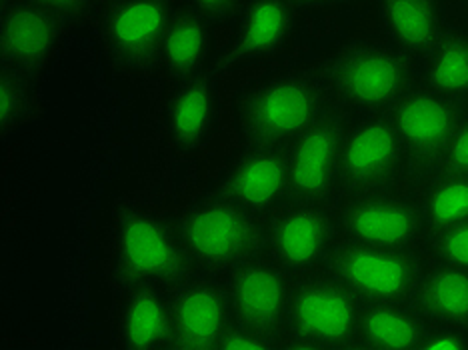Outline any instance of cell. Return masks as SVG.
Here are the masks:
<instances>
[{
    "instance_id": "cell-27",
    "label": "cell",
    "mask_w": 468,
    "mask_h": 350,
    "mask_svg": "<svg viewBox=\"0 0 468 350\" xmlns=\"http://www.w3.org/2000/svg\"><path fill=\"white\" fill-rule=\"evenodd\" d=\"M424 257L432 262L468 269V222L429 232Z\"/></svg>"
},
{
    "instance_id": "cell-9",
    "label": "cell",
    "mask_w": 468,
    "mask_h": 350,
    "mask_svg": "<svg viewBox=\"0 0 468 350\" xmlns=\"http://www.w3.org/2000/svg\"><path fill=\"white\" fill-rule=\"evenodd\" d=\"M424 267L422 250L370 247L348 239H338L326 262V270L360 302L410 301Z\"/></svg>"
},
{
    "instance_id": "cell-16",
    "label": "cell",
    "mask_w": 468,
    "mask_h": 350,
    "mask_svg": "<svg viewBox=\"0 0 468 350\" xmlns=\"http://www.w3.org/2000/svg\"><path fill=\"white\" fill-rule=\"evenodd\" d=\"M218 193L267 218L291 198L289 148L244 144L220 175Z\"/></svg>"
},
{
    "instance_id": "cell-4",
    "label": "cell",
    "mask_w": 468,
    "mask_h": 350,
    "mask_svg": "<svg viewBox=\"0 0 468 350\" xmlns=\"http://www.w3.org/2000/svg\"><path fill=\"white\" fill-rule=\"evenodd\" d=\"M180 239L195 270L225 277L264 250V217L212 186L180 210Z\"/></svg>"
},
{
    "instance_id": "cell-11",
    "label": "cell",
    "mask_w": 468,
    "mask_h": 350,
    "mask_svg": "<svg viewBox=\"0 0 468 350\" xmlns=\"http://www.w3.org/2000/svg\"><path fill=\"white\" fill-rule=\"evenodd\" d=\"M468 106L417 82L392 106L388 116L409 154L410 173H432L459 129Z\"/></svg>"
},
{
    "instance_id": "cell-25",
    "label": "cell",
    "mask_w": 468,
    "mask_h": 350,
    "mask_svg": "<svg viewBox=\"0 0 468 350\" xmlns=\"http://www.w3.org/2000/svg\"><path fill=\"white\" fill-rule=\"evenodd\" d=\"M427 230H441L468 222V175L432 171L414 188Z\"/></svg>"
},
{
    "instance_id": "cell-17",
    "label": "cell",
    "mask_w": 468,
    "mask_h": 350,
    "mask_svg": "<svg viewBox=\"0 0 468 350\" xmlns=\"http://www.w3.org/2000/svg\"><path fill=\"white\" fill-rule=\"evenodd\" d=\"M296 16L289 0H244L237 30L212 67L220 72L279 55L294 35Z\"/></svg>"
},
{
    "instance_id": "cell-18",
    "label": "cell",
    "mask_w": 468,
    "mask_h": 350,
    "mask_svg": "<svg viewBox=\"0 0 468 350\" xmlns=\"http://www.w3.org/2000/svg\"><path fill=\"white\" fill-rule=\"evenodd\" d=\"M220 122V82L215 67H205L195 77L175 84L168 94L165 126L170 144L178 153L205 146Z\"/></svg>"
},
{
    "instance_id": "cell-7",
    "label": "cell",
    "mask_w": 468,
    "mask_h": 350,
    "mask_svg": "<svg viewBox=\"0 0 468 350\" xmlns=\"http://www.w3.org/2000/svg\"><path fill=\"white\" fill-rule=\"evenodd\" d=\"M409 173V154L388 112L348 121L340 148L338 198L400 186Z\"/></svg>"
},
{
    "instance_id": "cell-19",
    "label": "cell",
    "mask_w": 468,
    "mask_h": 350,
    "mask_svg": "<svg viewBox=\"0 0 468 350\" xmlns=\"http://www.w3.org/2000/svg\"><path fill=\"white\" fill-rule=\"evenodd\" d=\"M114 334L126 350H170L173 309L170 289L138 282L114 292Z\"/></svg>"
},
{
    "instance_id": "cell-23",
    "label": "cell",
    "mask_w": 468,
    "mask_h": 350,
    "mask_svg": "<svg viewBox=\"0 0 468 350\" xmlns=\"http://www.w3.org/2000/svg\"><path fill=\"white\" fill-rule=\"evenodd\" d=\"M410 301L427 323L468 331V269L427 260Z\"/></svg>"
},
{
    "instance_id": "cell-12",
    "label": "cell",
    "mask_w": 468,
    "mask_h": 350,
    "mask_svg": "<svg viewBox=\"0 0 468 350\" xmlns=\"http://www.w3.org/2000/svg\"><path fill=\"white\" fill-rule=\"evenodd\" d=\"M69 28V20L37 0H3L0 67L38 84Z\"/></svg>"
},
{
    "instance_id": "cell-26",
    "label": "cell",
    "mask_w": 468,
    "mask_h": 350,
    "mask_svg": "<svg viewBox=\"0 0 468 350\" xmlns=\"http://www.w3.org/2000/svg\"><path fill=\"white\" fill-rule=\"evenodd\" d=\"M37 84L10 69L0 67V126L13 133L35 112Z\"/></svg>"
},
{
    "instance_id": "cell-35",
    "label": "cell",
    "mask_w": 468,
    "mask_h": 350,
    "mask_svg": "<svg viewBox=\"0 0 468 350\" xmlns=\"http://www.w3.org/2000/svg\"><path fill=\"white\" fill-rule=\"evenodd\" d=\"M456 3H461V5H464L468 8V0H456Z\"/></svg>"
},
{
    "instance_id": "cell-13",
    "label": "cell",
    "mask_w": 468,
    "mask_h": 350,
    "mask_svg": "<svg viewBox=\"0 0 468 350\" xmlns=\"http://www.w3.org/2000/svg\"><path fill=\"white\" fill-rule=\"evenodd\" d=\"M173 346L170 350H218L234 321L225 277L195 270L170 289Z\"/></svg>"
},
{
    "instance_id": "cell-31",
    "label": "cell",
    "mask_w": 468,
    "mask_h": 350,
    "mask_svg": "<svg viewBox=\"0 0 468 350\" xmlns=\"http://www.w3.org/2000/svg\"><path fill=\"white\" fill-rule=\"evenodd\" d=\"M37 3L55 10L57 15L69 20L70 27L94 20L102 8L97 0H37Z\"/></svg>"
},
{
    "instance_id": "cell-2",
    "label": "cell",
    "mask_w": 468,
    "mask_h": 350,
    "mask_svg": "<svg viewBox=\"0 0 468 350\" xmlns=\"http://www.w3.org/2000/svg\"><path fill=\"white\" fill-rule=\"evenodd\" d=\"M333 109L348 119L388 112L414 84L419 65L387 38H355L318 62Z\"/></svg>"
},
{
    "instance_id": "cell-8",
    "label": "cell",
    "mask_w": 468,
    "mask_h": 350,
    "mask_svg": "<svg viewBox=\"0 0 468 350\" xmlns=\"http://www.w3.org/2000/svg\"><path fill=\"white\" fill-rule=\"evenodd\" d=\"M335 212L340 239L370 247L424 252L429 230L414 190L392 186L343 196L336 200Z\"/></svg>"
},
{
    "instance_id": "cell-33",
    "label": "cell",
    "mask_w": 468,
    "mask_h": 350,
    "mask_svg": "<svg viewBox=\"0 0 468 350\" xmlns=\"http://www.w3.org/2000/svg\"><path fill=\"white\" fill-rule=\"evenodd\" d=\"M296 13H306V10H323V8H333L338 5L355 3V0H289Z\"/></svg>"
},
{
    "instance_id": "cell-10",
    "label": "cell",
    "mask_w": 468,
    "mask_h": 350,
    "mask_svg": "<svg viewBox=\"0 0 468 350\" xmlns=\"http://www.w3.org/2000/svg\"><path fill=\"white\" fill-rule=\"evenodd\" d=\"M338 239L331 205L289 198L264 218V252L294 277L326 269Z\"/></svg>"
},
{
    "instance_id": "cell-15",
    "label": "cell",
    "mask_w": 468,
    "mask_h": 350,
    "mask_svg": "<svg viewBox=\"0 0 468 350\" xmlns=\"http://www.w3.org/2000/svg\"><path fill=\"white\" fill-rule=\"evenodd\" d=\"M294 279L292 272L264 250L242 262L225 274L234 318L284 336Z\"/></svg>"
},
{
    "instance_id": "cell-24",
    "label": "cell",
    "mask_w": 468,
    "mask_h": 350,
    "mask_svg": "<svg viewBox=\"0 0 468 350\" xmlns=\"http://www.w3.org/2000/svg\"><path fill=\"white\" fill-rule=\"evenodd\" d=\"M419 82L468 106V28L449 25L419 62Z\"/></svg>"
},
{
    "instance_id": "cell-29",
    "label": "cell",
    "mask_w": 468,
    "mask_h": 350,
    "mask_svg": "<svg viewBox=\"0 0 468 350\" xmlns=\"http://www.w3.org/2000/svg\"><path fill=\"white\" fill-rule=\"evenodd\" d=\"M419 350H468V331L459 326L427 323Z\"/></svg>"
},
{
    "instance_id": "cell-34",
    "label": "cell",
    "mask_w": 468,
    "mask_h": 350,
    "mask_svg": "<svg viewBox=\"0 0 468 350\" xmlns=\"http://www.w3.org/2000/svg\"><path fill=\"white\" fill-rule=\"evenodd\" d=\"M97 3H99L101 6H106V5H111V3H116V0H97Z\"/></svg>"
},
{
    "instance_id": "cell-3",
    "label": "cell",
    "mask_w": 468,
    "mask_h": 350,
    "mask_svg": "<svg viewBox=\"0 0 468 350\" xmlns=\"http://www.w3.org/2000/svg\"><path fill=\"white\" fill-rule=\"evenodd\" d=\"M333 111L316 65L259 79L234 97V124L244 144L289 146Z\"/></svg>"
},
{
    "instance_id": "cell-22",
    "label": "cell",
    "mask_w": 468,
    "mask_h": 350,
    "mask_svg": "<svg viewBox=\"0 0 468 350\" xmlns=\"http://www.w3.org/2000/svg\"><path fill=\"white\" fill-rule=\"evenodd\" d=\"M427 321L412 301L360 302L358 346L367 350H419Z\"/></svg>"
},
{
    "instance_id": "cell-21",
    "label": "cell",
    "mask_w": 468,
    "mask_h": 350,
    "mask_svg": "<svg viewBox=\"0 0 468 350\" xmlns=\"http://www.w3.org/2000/svg\"><path fill=\"white\" fill-rule=\"evenodd\" d=\"M212 27L215 25L200 10L178 0L168 20L163 48V72L173 87L207 67Z\"/></svg>"
},
{
    "instance_id": "cell-30",
    "label": "cell",
    "mask_w": 468,
    "mask_h": 350,
    "mask_svg": "<svg viewBox=\"0 0 468 350\" xmlns=\"http://www.w3.org/2000/svg\"><path fill=\"white\" fill-rule=\"evenodd\" d=\"M434 171H451V173L468 175V109Z\"/></svg>"
},
{
    "instance_id": "cell-20",
    "label": "cell",
    "mask_w": 468,
    "mask_h": 350,
    "mask_svg": "<svg viewBox=\"0 0 468 350\" xmlns=\"http://www.w3.org/2000/svg\"><path fill=\"white\" fill-rule=\"evenodd\" d=\"M377 13L385 38L417 62L451 25L444 0H377Z\"/></svg>"
},
{
    "instance_id": "cell-6",
    "label": "cell",
    "mask_w": 468,
    "mask_h": 350,
    "mask_svg": "<svg viewBox=\"0 0 468 350\" xmlns=\"http://www.w3.org/2000/svg\"><path fill=\"white\" fill-rule=\"evenodd\" d=\"M360 301L326 269L294 279L282 348L353 350Z\"/></svg>"
},
{
    "instance_id": "cell-14",
    "label": "cell",
    "mask_w": 468,
    "mask_h": 350,
    "mask_svg": "<svg viewBox=\"0 0 468 350\" xmlns=\"http://www.w3.org/2000/svg\"><path fill=\"white\" fill-rule=\"evenodd\" d=\"M348 121V116L340 111H328L321 121L286 146L292 200L336 205L340 148Z\"/></svg>"
},
{
    "instance_id": "cell-28",
    "label": "cell",
    "mask_w": 468,
    "mask_h": 350,
    "mask_svg": "<svg viewBox=\"0 0 468 350\" xmlns=\"http://www.w3.org/2000/svg\"><path fill=\"white\" fill-rule=\"evenodd\" d=\"M282 348V334H274L269 331H262L259 326H252L249 323L234 321L222 334L218 350H276Z\"/></svg>"
},
{
    "instance_id": "cell-5",
    "label": "cell",
    "mask_w": 468,
    "mask_h": 350,
    "mask_svg": "<svg viewBox=\"0 0 468 350\" xmlns=\"http://www.w3.org/2000/svg\"><path fill=\"white\" fill-rule=\"evenodd\" d=\"M178 0H116L101 8L97 37L119 77L153 82L163 70L168 20Z\"/></svg>"
},
{
    "instance_id": "cell-1",
    "label": "cell",
    "mask_w": 468,
    "mask_h": 350,
    "mask_svg": "<svg viewBox=\"0 0 468 350\" xmlns=\"http://www.w3.org/2000/svg\"><path fill=\"white\" fill-rule=\"evenodd\" d=\"M195 272L180 239L176 217L151 205L121 198L106 237V274L112 292L138 282L173 289Z\"/></svg>"
},
{
    "instance_id": "cell-32",
    "label": "cell",
    "mask_w": 468,
    "mask_h": 350,
    "mask_svg": "<svg viewBox=\"0 0 468 350\" xmlns=\"http://www.w3.org/2000/svg\"><path fill=\"white\" fill-rule=\"evenodd\" d=\"M185 3L200 10L212 25H222L239 16L244 0H185Z\"/></svg>"
}]
</instances>
